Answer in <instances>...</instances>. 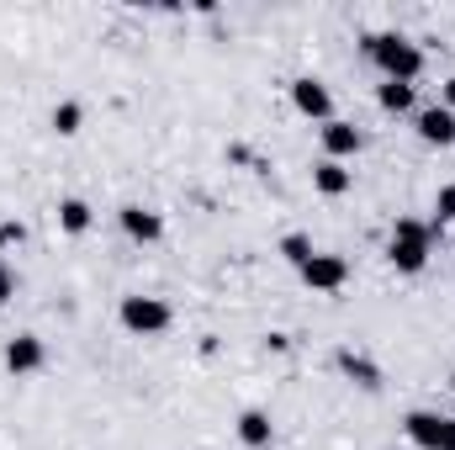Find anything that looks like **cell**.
Segmentation results:
<instances>
[{
    "mask_svg": "<svg viewBox=\"0 0 455 450\" xmlns=\"http://www.w3.org/2000/svg\"><path fill=\"white\" fill-rule=\"evenodd\" d=\"M365 59H371L387 80H397V85H413V80L424 75V48L408 43L403 32H371V37H365Z\"/></svg>",
    "mask_w": 455,
    "mask_h": 450,
    "instance_id": "1",
    "label": "cell"
},
{
    "mask_svg": "<svg viewBox=\"0 0 455 450\" xmlns=\"http://www.w3.org/2000/svg\"><path fill=\"white\" fill-rule=\"evenodd\" d=\"M429 244H435V228L419 223V218H397L392 223V244H387V260L403 270V276H419L429 265Z\"/></svg>",
    "mask_w": 455,
    "mask_h": 450,
    "instance_id": "2",
    "label": "cell"
},
{
    "mask_svg": "<svg viewBox=\"0 0 455 450\" xmlns=\"http://www.w3.org/2000/svg\"><path fill=\"white\" fill-rule=\"evenodd\" d=\"M116 318H122V329L138 339H154L170 329V302H159V297H122V308H116Z\"/></svg>",
    "mask_w": 455,
    "mask_h": 450,
    "instance_id": "3",
    "label": "cell"
},
{
    "mask_svg": "<svg viewBox=\"0 0 455 450\" xmlns=\"http://www.w3.org/2000/svg\"><path fill=\"white\" fill-rule=\"evenodd\" d=\"M403 430H408V440L419 450H455V419H445V414L413 408V414L403 419Z\"/></svg>",
    "mask_w": 455,
    "mask_h": 450,
    "instance_id": "4",
    "label": "cell"
},
{
    "mask_svg": "<svg viewBox=\"0 0 455 450\" xmlns=\"http://www.w3.org/2000/svg\"><path fill=\"white\" fill-rule=\"evenodd\" d=\"M291 107L302 117H313V122H334V96H329V85L313 80V75L291 80Z\"/></svg>",
    "mask_w": 455,
    "mask_h": 450,
    "instance_id": "5",
    "label": "cell"
},
{
    "mask_svg": "<svg viewBox=\"0 0 455 450\" xmlns=\"http://www.w3.org/2000/svg\"><path fill=\"white\" fill-rule=\"evenodd\" d=\"M297 276H302L313 292H339L344 281H349V265H344V254H313Z\"/></svg>",
    "mask_w": 455,
    "mask_h": 450,
    "instance_id": "6",
    "label": "cell"
},
{
    "mask_svg": "<svg viewBox=\"0 0 455 450\" xmlns=\"http://www.w3.org/2000/svg\"><path fill=\"white\" fill-rule=\"evenodd\" d=\"M116 223H122V233H127L132 244H159V238H164V218H159L154 207H138V202H127V207L116 213Z\"/></svg>",
    "mask_w": 455,
    "mask_h": 450,
    "instance_id": "7",
    "label": "cell"
},
{
    "mask_svg": "<svg viewBox=\"0 0 455 450\" xmlns=\"http://www.w3.org/2000/svg\"><path fill=\"white\" fill-rule=\"evenodd\" d=\"M43 360H48V350H43L37 334H16L5 344V371L11 376H32V371H43Z\"/></svg>",
    "mask_w": 455,
    "mask_h": 450,
    "instance_id": "8",
    "label": "cell"
},
{
    "mask_svg": "<svg viewBox=\"0 0 455 450\" xmlns=\"http://www.w3.org/2000/svg\"><path fill=\"white\" fill-rule=\"evenodd\" d=\"M334 366H339L360 392H381V366H376L371 355H360V350H349V344H344L339 355H334Z\"/></svg>",
    "mask_w": 455,
    "mask_h": 450,
    "instance_id": "9",
    "label": "cell"
},
{
    "mask_svg": "<svg viewBox=\"0 0 455 450\" xmlns=\"http://www.w3.org/2000/svg\"><path fill=\"white\" fill-rule=\"evenodd\" d=\"M323 154H329V159H355V154H360V127H355V122H339V117H334V122H323Z\"/></svg>",
    "mask_w": 455,
    "mask_h": 450,
    "instance_id": "10",
    "label": "cell"
},
{
    "mask_svg": "<svg viewBox=\"0 0 455 450\" xmlns=\"http://www.w3.org/2000/svg\"><path fill=\"white\" fill-rule=\"evenodd\" d=\"M419 138H424V143L451 149V143H455V112H451V107H424V112H419Z\"/></svg>",
    "mask_w": 455,
    "mask_h": 450,
    "instance_id": "11",
    "label": "cell"
},
{
    "mask_svg": "<svg viewBox=\"0 0 455 450\" xmlns=\"http://www.w3.org/2000/svg\"><path fill=\"white\" fill-rule=\"evenodd\" d=\"M270 435H275V424H270L265 408H243V414H238V440H243L249 450L270 446Z\"/></svg>",
    "mask_w": 455,
    "mask_h": 450,
    "instance_id": "12",
    "label": "cell"
},
{
    "mask_svg": "<svg viewBox=\"0 0 455 450\" xmlns=\"http://www.w3.org/2000/svg\"><path fill=\"white\" fill-rule=\"evenodd\" d=\"M313 186H318L323 197H344V191L355 186V175L344 170L339 159H318V165H313Z\"/></svg>",
    "mask_w": 455,
    "mask_h": 450,
    "instance_id": "13",
    "label": "cell"
},
{
    "mask_svg": "<svg viewBox=\"0 0 455 450\" xmlns=\"http://www.w3.org/2000/svg\"><path fill=\"white\" fill-rule=\"evenodd\" d=\"M91 223H96L91 202H80V197H64V202H59V228H64V233H85Z\"/></svg>",
    "mask_w": 455,
    "mask_h": 450,
    "instance_id": "14",
    "label": "cell"
},
{
    "mask_svg": "<svg viewBox=\"0 0 455 450\" xmlns=\"http://www.w3.org/2000/svg\"><path fill=\"white\" fill-rule=\"evenodd\" d=\"M376 107H381V112H413V85H397V80H387V85H381V91H376Z\"/></svg>",
    "mask_w": 455,
    "mask_h": 450,
    "instance_id": "15",
    "label": "cell"
},
{
    "mask_svg": "<svg viewBox=\"0 0 455 450\" xmlns=\"http://www.w3.org/2000/svg\"><path fill=\"white\" fill-rule=\"evenodd\" d=\"M80 127H85V107H80V101H59V107H53V133H59V138H75Z\"/></svg>",
    "mask_w": 455,
    "mask_h": 450,
    "instance_id": "16",
    "label": "cell"
},
{
    "mask_svg": "<svg viewBox=\"0 0 455 450\" xmlns=\"http://www.w3.org/2000/svg\"><path fill=\"white\" fill-rule=\"evenodd\" d=\"M281 254H286V260H291V265L302 270V265H307V260H313L318 249H313V238H307V233H286V238H281Z\"/></svg>",
    "mask_w": 455,
    "mask_h": 450,
    "instance_id": "17",
    "label": "cell"
},
{
    "mask_svg": "<svg viewBox=\"0 0 455 450\" xmlns=\"http://www.w3.org/2000/svg\"><path fill=\"white\" fill-rule=\"evenodd\" d=\"M435 213H440V223H455V181H451V186H440V197H435Z\"/></svg>",
    "mask_w": 455,
    "mask_h": 450,
    "instance_id": "18",
    "label": "cell"
},
{
    "mask_svg": "<svg viewBox=\"0 0 455 450\" xmlns=\"http://www.w3.org/2000/svg\"><path fill=\"white\" fill-rule=\"evenodd\" d=\"M21 238H27L21 223H0V249H11V244H21Z\"/></svg>",
    "mask_w": 455,
    "mask_h": 450,
    "instance_id": "19",
    "label": "cell"
},
{
    "mask_svg": "<svg viewBox=\"0 0 455 450\" xmlns=\"http://www.w3.org/2000/svg\"><path fill=\"white\" fill-rule=\"evenodd\" d=\"M16 297V276H11V265H0V308Z\"/></svg>",
    "mask_w": 455,
    "mask_h": 450,
    "instance_id": "20",
    "label": "cell"
},
{
    "mask_svg": "<svg viewBox=\"0 0 455 450\" xmlns=\"http://www.w3.org/2000/svg\"><path fill=\"white\" fill-rule=\"evenodd\" d=\"M445 107H451V112H455V75H451V80H445Z\"/></svg>",
    "mask_w": 455,
    "mask_h": 450,
    "instance_id": "21",
    "label": "cell"
},
{
    "mask_svg": "<svg viewBox=\"0 0 455 450\" xmlns=\"http://www.w3.org/2000/svg\"><path fill=\"white\" fill-rule=\"evenodd\" d=\"M451 387H455V371H451Z\"/></svg>",
    "mask_w": 455,
    "mask_h": 450,
    "instance_id": "22",
    "label": "cell"
},
{
    "mask_svg": "<svg viewBox=\"0 0 455 450\" xmlns=\"http://www.w3.org/2000/svg\"><path fill=\"white\" fill-rule=\"evenodd\" d=\"M451 419H455V414H451Z\"/></svg>",
    "mask_w": 455,
    "mask_h": 450,
    "instance_id": "23",
    "label": "cell"
}]
</instances>
